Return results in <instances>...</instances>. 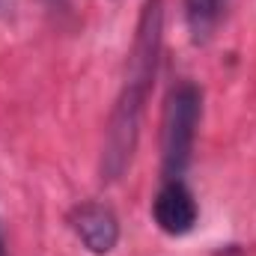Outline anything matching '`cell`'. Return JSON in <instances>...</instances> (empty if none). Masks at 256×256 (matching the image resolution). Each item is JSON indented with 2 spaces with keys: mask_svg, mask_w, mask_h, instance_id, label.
Here are the masks:
<instances>
[{
  "mask_svg": "<svg viewBox=\"0 0 256 256\" xmlns=\"http://www.w3.org/2000/svg\"><path fill=\"white\" fill-rule=\"evenodd\" d=\"M161 48H164V0H143L137 27H134V39H131V51H128L122 90L116 96V104L104 128L102 164H98L104 182H120L131 167V158L140 143L143 110H146L149 92L158 78Z\"/></svg>",
  "mask_w": 256,
  "mask_h": 256,
  "instance_id": "obj_1",
  "label": "cell"
},
{
  "mask_svg": "<svg viewBox=\"0 0 256 256\" xmlns=\"http://www.w3.org/2000/svg\"><path fill=\"white\" fill-rule=\"evenodd\" d=\"M202 116V90L194 80L170 86L161 116V173L164 179H182L191 167L196 128Z\"/></svg>",
  "mask_w": 256,
  "mask_h": 256,
  "instance_id": "obj_2",
  "label": "cell"
},
{
  "mask_svg": "<svg viewBox=\"0 0 256 256\" xmlns=\"http://www.w3.org/2000/svg\"><path fill=\"white\" fill-rule=\"evenodd\" d=\"M68 230L92 256H108L120 244V218L104 202H78L68 212Z\"/></svg>",
  "mask_w": 256,
  "mask_h": 256,
  "instance_id": "obj_3",
  "label": "cell"
},
{
  "mask_svg": "<svg viewBox=\"0 0 256 256\" xmlns=\"http://www.w3.org/2000/svg\"><path fill=\"white\" fill-rule=\"evenodd\" d=\"M152 220L161 232L179 238L194 232L196 220H200V206L194 200L191 188L185 185V179H164L161 188L152 200Z\"/></svg>",
  "mask_w": 256,
  "mask_h": 256,
  "instance_id": "obj_4",
  "label": "cell"
},
{
  "mask_svg": "<svg viewBox=\"0 0 256 256\" xmlns=\"http://www.w3.org/2000/svg\"><path fill=\"white\" fill-rule=\"evenodd\" d=\"M185 3V24L194 42H208V36L214 33L218 21L226 12L230 0H182Z\"/></svg>",
  "mask_w": 256,
  "mask_h": 256,
  "instance_id": "obj_5",
  "label": "cell"
},
{
  "mask_svg": "<svg viewBox=\"0 0 256 256\" xmlns=\"http://www.w3.org/2000/svg\"><path fill=\"white\" fill-rule=\"evenodd\" d=\"M0 248H6V242H3V226H0Z\"/></svg>",
  "mask_w": 256,
  "mask_h": 256,
  "instance_id": "obj_6",
  "label": "cell"
},
{
  "mask_svg": "<svg viewBox=\"0 0 256 256\" xmlns=\"http://www.w3.org/2000/svg\"><path fill=\"white\" fill-rule=\"evenodd\" d=\"M0 256H6V248H0Z\"/></svg>",
  "mask_w": 256,
  "mask_h": 256,
  "instance_id": "obj_7",
  "label": "cell"
}]
</instances>
